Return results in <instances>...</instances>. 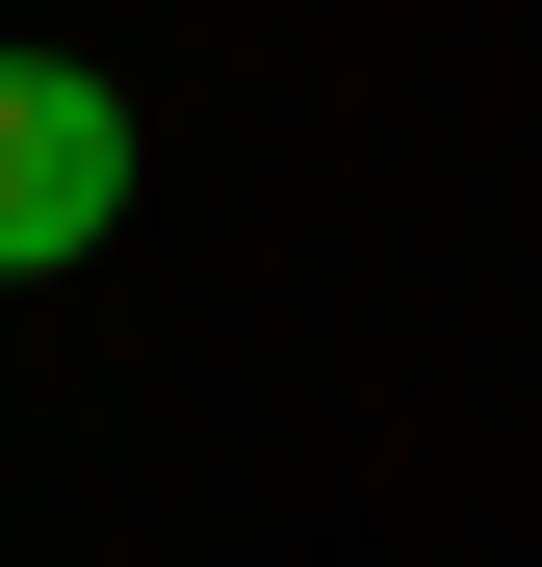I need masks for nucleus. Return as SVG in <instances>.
Here are the masks:
<instances>
[{
	"label": "nucleus",
	"instance_id": "nucleus-1",
	"mask_svg": "<svg viewBox=\"0 0 542 567\" xmlns=\"http://www.w3.org/2000/svg\"><path fill=\"white\" fill-rule=\"evenodd\" d=\"M104 233H130V78L0 52V284H52V258H104Z\"/></svg>",
	"mask_w": 542,
	"mask_h": 567
}]
</instances>
